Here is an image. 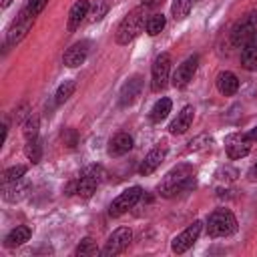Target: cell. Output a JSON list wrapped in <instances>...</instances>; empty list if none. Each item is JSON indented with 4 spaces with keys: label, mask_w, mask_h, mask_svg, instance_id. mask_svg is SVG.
<instances>
[{
    "label": "cell",
    "mask_w": 257,
    "mask_h": 257,
    "mask_svg": "<svg viewBox=\"0 0 257 257\" xmlns=\"http://www.w3.org/2000/svg\"><path fill=\"white\" fill-rule=\"evenodd\" d=\"M247 135H249V139H251V141H257V126H253Z\"/></svg>",
    "instance_id": "cell-34"
},
{
    "label": "cell",
    "mask_w": 257,
    "mask_h": 257,
    "mask_svg": "<svg viewBox=\"0 0 257 257\" xmlns=\"http://www.w3.org/2000/svg\"><path fill=\"white\" fill-rule=\"evenodd\" d=\"M251 143L253 141L249 139V135H245V133H233V135H229L225 139V151H227L229 159H243V157L249 155Z\"/></svg>",
    "instance_id": "cell-11"
},
{
    "label": "cell",
    "mask_w": 257,
    "mask_h": 257,
    "mask_svg": "<svg viewBox=\"0 0 257 257\" xmlns=\"http://www.w3.org/2000/svg\"><path fill=\"white\" fill-rule=\"evenodd\" d=\"M141 197H143V189L141 187H128V189H124L112 203H110V207H108V213H110V217H120L122 213H126L128 209H133L139 201H141Z\"/></svg>",
    "instance_id": "cell-7"
},
{
    "label": "cell",
    "mask_w": 257,
    "mask_h": 257,
    "mask_svg": "<svg viewBox=\"0 0 257 257\" xmlns=\"http://www.w3.org/2000/svg\"><path fill=\"white\" fill-rule=\"evenodd\" d=\"M159 4H163V0H143V6H147V8H155Z\"/></svg>",
    "instance_id": "cell-33"
},
{
    "label": "cell",
    "mask_w": 257,
    "mask_h": 257,
    "mask_svg": "<svg viewBox=\"0 0 257 257\" xmlns=\"http://www.w3.org/2000/svg\"><path fill=\"white\" fill-rule=\"evenodd\" d=\"M133 149V137L126 133H118L108 143V155L110 157H122Z\"/></svg>",
    "instance_id": "cell-18"
},
{
    "label": "cell",
    "mask_w": 257,
    "mask_h": 257,
    "mask_svg": "<svg viewBox=\"0 0 257 257\" xmlns=\"http://www.w3.org/2000/svg\"><path fill=\"white\" fill-rule=\"evenodd\" d=\"M197 66H199V58H197V56H189L187 60H183V62L177 66V70L173 72V86H175V88L187 86V84L193 80V76H195V72H197Z\"/></svg>",
    "instance_id": "cell-12"
},
{
    "label": "cell",
    "mask_w": 257,
    "mask_h": 257,
    "mask_svg": "<svg viewBox=\"0 0 257 257\" xmlns=\"http://www.w3.org/2000/svg\"><path fill=\"white\" fill-rule=\"evenodd\" d=\"M131 241H133V231H131L128 227H118L116 231H112V233L108 235V239H106V243H104L100 255H104V257L118 255V253H122V251L131 245Z\"/></svg>",
    "instance_id": "cell-8"
},
{
    "label": "cell",
    "mask_w": 257,
    "mask_h": 257,
    "mask_svg": "<svg viewBox=\"0 0 257 257\" xmlns=\"http://www.w3.org/2000/svg\"><path fill=\"white\" fill-rule=\"evenodd\" d=\"M74 90H76V82H74V80H64V82L58 86L56 94H54V102H56V104L66 102V100L72 96Z\"/></svg>",
    "instance_id": "cell-25"
},
{
    "label": "cell",
    "mask_w": 257,
    "mask_h": 257,
    "mask_svg": "<svg viewBox=\"0 0 257 257\" xmlns=\"http://www.w3.org/2000/svg\"><path fill=\"white\" fill-rule=\"evenodd\" d=\"M193 175H195V171H193V167L187 165V163L173 167V169L165 175V179L161 181L159 193H161L163 197H175L177 193H183V191L193 189V187H195V177H193Z\"/></svg>",
    "instance_id": "cell-1"
},
{
    "label": "cell",
    "mask_w": 257,
    "mask_h": 257,
    "mask_svg": "<svg viewBox=\"0 0 257 257\" xmlns=\"http://www.w3.org/2000/svg\"><path fill=\"white\" fill-rule=\"evenodd\" d=\"M171 106H173L171 98H159V100L155 102V106L151 108V112H149V118H151L153 122H161L163 118H167V116H169V112H171Z\"/></svg>",
    "instance_id": "cell-22"
},
{
    "label": "cell",
    "mask_w": 257,
    "mask_h": 257,
    "mask_svg": "<svg viewBox=\"0 0 257 257\" xmlns=\"http://www.w3.org/2000/svg\"><path fill=\"white\" fill-rule=\"evenodd\" d=\"M145 8L147 6H139V8L131 10L120 20V24L116 28V42L118 44H128V42H133L143 32V28L147 24V20H145Z\"/></svg>",
    "instance_id": "cell-3"
},
{
    "label": "cell",
    "mask_w": 257,
    "mask_h": 257,
    "mask_svg": "<svg viewBox=\"0 0 257 257\" xmlns=\"http://www.w3.org/2000/svg\"><path fill=\"white\" fill-rule=\"evenodd\" d=\"M102 177H104L102 167H98V165L86 167V169L82 171V175L66 187V195H78V197H82V199H88V197H92V193H94L96 187L100 185Z\"/></svg>",
    "instance_id": "cell-2"
},
{
    "label": "cell",
    "mask_w": 257,
    "mask_h": 257,
    "mask_svg": "<svg viewBox=\"0 0 257 257\" xmlns=\"http://www.w3.org/2000/svg\"><path fill=\"white\" fill-rule=\"evenodd\" d=\"M0 4H2V8H6V6H10V4H12V0H2Z\"/></svg>",
    "instance_id": "cell-35"
},
{
    "label": "cell",
    "mask_w": 257,
    "mask_h": 257,
    "mask_svg": "<svg viewBox=\"0 0 257 257\" xmlns=\"http://www.w3.org/2000/svg\"><path fill=\"white\" fill-rule=\"evenodd\" d=\"M46 4H48V0H28L24 8H26L32 16H38V14L44 10V6H46Z\"/></svg>",
    "instance_id": "cell-30"
},
{
    "label": "cell",
    "mask_w": 257,
    "mask_h": 257,
    "mask_svg": "<svg viewBox=\"0 0 257 257\" xmlns=\"http://www.w3.org/2000/svg\"><path fill=\"white\" fill-rule=\"evenodd\" d=\"M191 8H193V0H173L171 14L175 20H185L189 16Z\"/></svg>",
    "instance_id": "cell-23"
},
{
    "label": "cell",
    "mask_w": 257,
    "mask_h": 257,
    "mask_svg": "<svg viewBox=\"0 0 257 257\" xmlns=\"http://www.w3.org/2000/svg\"><path fill=\"white\" fill-rule=\"evenodd\" d=\"M201 229H203V223H201V221H193L185 231H181V233L173 239V243H171L173 253H185L187 249H191V247L195 245V241L199 239Z\"/></svg>",
    "instance_id": "cell-9"
},
{
    "label": "cell",
    "mask_w": 257,
    "mask_h": 257,
    "mask_svg": "<svg viewBox=\"0 0 257 257\" xmlns=\"http://www.w3.org/2000/svg\"><path fill=\"white\" fill-rule=\"evenodd\" d=\"M104 12H106V2H96V6H94V10H92V16H90V20H100L102 16H104Z\"/></svg>",
    "instance_id": "cell-31"
},
{
    "label": "cell",
    "mask_w": 257,
    "mask_h": 257,
    "mask_svg": "<svg viewBox=\"0 0 257 257\" xmlns=\"http://www.w3.org/2000/svg\"><path fill=\"white\" fill-rule=\"evenodd\" d=\"M30 235H32L30 227H26V225H18L16 229H12V231L4 237V247H18V245L26 243V241L30 239Z\"/></svg>",
    "instance_id": "cell-20"
},
{
    "label": "cell",
    "mask_w": 257,
    "mask_h": 257,
    "mask_svg": "<svg viewBox=\"0 0 257 257\" xmlns=\"http://www.w3.org/2000/svg\"><path fill=\"white\" fill-rule=\"evenodd\" d=\"M257 34V12H249L245 14L231 30V42L235 46H245L249 40H253Z\"/></svg>",
    "instance_id": "cell-5"
},
{
    "label": "cell",
    "mask_w": 257,
    "mask_h": 257,
    "mask_svg": "<svg viewBox=\"0 0 257 257\" xmlns=\"http://www.w3.org/2000/svg\"><path fill=\"white\" fill-rule=\"evenodd\" d=\"M241 64L245 70H255L257 68V38L249 40L243 50H241Z\"/></svg>",
    "instance_id": "cell-21"
},
{
    "label": "cell",
    "mask_w": 257,
    "mask_h": 257,
    "mask_svg": "<svg viewBox=\"0 0 257 257\" xmlns=\"http://www.w3.org/2000/svg\"><path fill=\"white\" fill-rule=\"evenodd\" d=\"M24 137H26V141L38 137V116L36 114H28V118L24 120Z\"/></svg>",
    "instance_id": "cell-29"
},
{
    "label": "cell",
    "mask_w": 257,
    "mask_h": 257,
    "mask_svg": "<svg viewBox=\"0 0 257 257\" xmlns=\"http://www.w3.org/2000/svg\"><path fill=\"white\" fill-rule=\"evenodd\" d=\"M165 24H167V18H165L163 14H153V16H149V18H147L145 30H147V34H149V36H157V34L165 28Z\"/></svg>",
    "instance_id": "cell-24"
},
{
    "label": "cell",
    "mask_w": 257,
    "mask_h": 257,
    "mask_svg": "<svg viewBox=\"0 0 257 257\" xmlns=\"http://www.w3.org/2000/svg\"><path fill=\"white\" fill-rule=\"evenodd\" d=\"M62 137H68V147H74V145H76V133H74V131L68 128V131H64Z\"/></svg>",
    "instance_id": "cell-32"
},
{
    "label": "cell",
    "mask_w": 257,
    "mask_h": 257,
    "mask_svg": "<svg viewBox=\"0 0 257 257\" xmlns=\"http://www.w3.org/2000/svg\"><path fill=\"white\" fill-rule=\"evenodd\" d=\"M169 74H171V56L167 52H161L151 68V88L155 92L163 90L169 82Z\"/></svg>",
    "instance_id": "cell-6"
},
{
    "label": "cell",
    "mask_w": 257,
    "mask_h": 257,
    "mask_svg": "<svg viewBox=\"0 0 257 257\" xmlns=\"http://www.w3.org/2000/svg\"><path fill=\"white\" fill-rule=\"evenodd\" d=\"M193 116H195V108L193 106H185L177 114V118L169 124V133L171 135H183V133H187L189 126H191V122H193Z\"/></svg>",
    "instance_id": "cell-17"
},
{
    "label": "cell",
    "mask_w": 257,
    "mask_h": 257,
    "mask_svg": "<svg viewBox=\"0 0 257 257\" xmlns=\"http://www.w3.org/2000/svg\"><path fill=\"white\" fill-rule=\"evenodd\" d=\"M217 90H219L223 96L235 94V92L239 90V80H237V76H235L233 72H229V70L219 72V76H217Z\"/></svg>",
    "instance_id": "cell-19"
},
{
    "label": "cell",
    "mask_w": 257,
    "mask_h": 257,
    "mask_svg": "<svg viewBox=\"0 0 257 257\" xmlns=\"http://www.w3.org/2000/svg\"><path fill=\"white\" fill-rule=\"evenodd\" d=\"M205 229L209 237H227L237 231V219L229 209H217L207 217Z\"/></svg>",
    "instance_id": "cell-4"
},
{
    "label": "cell",
    "mask_w": 257,
    "mask_h": 257,
    "mask_svg": "<svg viewBox=\"0 0 257 257\" xmlns=\"http://www.w3.org/2000/svg\"><path fill=\"white\" fill-rule=\"evenodd\" d=\"M88 8H90L88 0H76V2L72 4L70 12H68V20H66L68 32H74V30L80 26V22L88 16Z\"/></svg>",
    "instance_id": "cell-15"
},
{
    "label": "cell",
    "mask_w": 257,
    "mask_h": 257,
    "mask_svg": "<svg viewBox=\"0 0 257 257\" xmlns=\"http://www.w3.org/2000/svg\"><path fill=\"white\" fill-rule=\"evenodd\" d=\"M253 175H255V177H257V165H255V167H253Z\"/></svg>",
    "instance_id": "cell-36"
},
{
    "label": "cell",
    "mask_w": 257,
    "mask_h": 257,
    "mask_svg": "<svg viewBox=\"0 0 257 257\" xmlns=\"http://www.w3.org/2000/svg\"><path fill=\"white\" fill-rule=\"evenodd\" d=\"M26 175V167L24 165H16V167H10L2 173V185H8V183H14V181H20L24 179Z\"/></svg>",
    "instance_id": "cell-28"
},
{
    "label": "cell",
    "mask_w": 257,
    "mask_h": 257,
    "mask_svg": "<svg viewBox=\"0 0 257 257\" xmlns=\"http://www.w3.org/2000/svg\"><path fill=\"white\" fill-rule=\"evenodd\" d=\"M141 86H143L141 76H133V78H128V80L122 84V88H120V98H118L120 106H128V104H133V102L137 100L139 92H141Z\"/></svg>",
    "instance_id": "cell-16"
},
{
    "label": "cell",
    "mask_w": 257,
    "mask_h": 257,
    "mask_svg": "<svg viewBox=\"0 0 257 257\" xmlns=\"http://www.w3.org/2000/svg\"><path fill=\"white\" fill-rule=\"evenodd\" d=\"M88 46H90V44H88L86 40L72 44L70 48H66L64 56H62V62H64L66 66H70V68L80 66V64L86 60V56H88Z\"/></svg>",
    "instance_id": "cell-14"
},
{
    "label": "cell",
    "mask_w": 257,
    "mask_h": 257,
    "mask_svg": "<svg viewBox=\"0 0 257 257\" xmlns=\"http://www.w3.org/2000/svg\"><path fill=\"white\" fill-rule=\"evenodd\" d=\"M165 157H167V145L163 143V145L155 147V149L143 159V163H141V167H139V173H141L143 177L155 173V171L161 167V163L165 161Z\"/></svg>",
    "instance_id": "cell-13"
},
{
    "label": "cell",
    "mask_w": 257,
    "mask_h": 257,
    "mask_svg": "<svg viewBox=\"0 0 257 257\" xmlns=\"http://www.w3.org/2000/svg\"><path fill=\"white\" fill-rule=\"evenodd\" d=\"M100 251H98V247H96V243L90 239V237H84L80 243H78V247L74 249V255H78V257H92V255H98Z\"/></svg>",
    "instance_id": "cell-26"
},
{
    "label": "cell",
    "mask_w": 257,
    "mask_h": 257,
    "mask_svg": "<svg viewBox=\"0 0 257 257\" xmlns=\"http://www.w3.org/2000/svg\"><path fill=\"white\" fill-rule=\"evenodd\" d=\"M34 18H36V16H32L26 8H22V10H20V14H18V18L12 22V26H10V30H8L6 46H8V44H16V42H20V40L26 36V32L32 28Z\"/></svg>",
    "instance_id": "cell-10"
},
{
    "label": "cell",
    "mask_w": 257,
    "mask_h": 257,
    "mask_svg": "<svg viewBox=\"0 0 257 257\" xmlns=\"http://www.w3.org/2000/svg\"><path fill=\"white\" fill-rule=\"evenodd\" d=\"M24 153H26L28 161H32V163H38V161H40V157H42V147H40L38 137H36V139H28V141H26Z\"/></svg>",
    "instance_id": "cell-27"
}]
</instances>
